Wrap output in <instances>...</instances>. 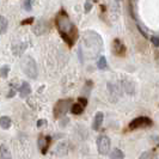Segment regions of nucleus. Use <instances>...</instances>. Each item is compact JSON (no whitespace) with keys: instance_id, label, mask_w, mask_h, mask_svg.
Here are the masks:
<instances>
[{"instance_id":"10","label":"nucleus","mask_w":159,"mask_h":159,"mask_svg":"<svg viewBox=\"0 0 159 159\" xmlns=\"http://www.w3.org/2000/svg\"><path fill=\"white\" fill-rule=\"evenodd\" d=\"M11 119L8 117V116H1V119H0V125H1V128L2 129H8V128L11 127Z\"/></svg>"},{"instance_id":"6","label":"nucleus","mask_w":159,"mask_h":159,"mask_svg":"<svg viewBox=\"0 0 159 159\" xmlns=\"http://www.w3.org/2000/svg\"><path fill=\"white\" fill-rule=\"evenodd\" d=\"M103 120H104V116L103 114L99 111L96 114L95 119H93V123H92V128L95 129V130H98L101 126H102V123H103Z\"/></svg>"},{"instance_id":"3","label":"nucleus","mask_w":159,"mask_h":159,"mask_svg":"<svg viewBox=\"0 0 159 159\" xmlns=\"http://www.w3.org/2000/svg\"><path fill=\"white\" fill-rule=\"evenodd\" d=\"M152 125V120L146 117V116H141V117H138V119L133 120L130 123H129V129L132 130H135V129H139V128H146L150 127Z\"/></svg>"},{"instance_id":"2","label":"nucleus","mask_w":159,"mask_h":159,"mask_svg":"<svg viewBox=\"0 0 159 159\" xmlns=\"http://www.w3.org/2000/svg\"><path fill=\"white\" fill-rule=\"evenodd\" d=\"M22 70H23L24 74H26L31 79H35L37 77L36 62H35V60L32 57H30V56L25 57L23 61H22Z\"/></svg>"},{"instance_id":"1","label":"nucleus","mask_w":159,"mask_h":159,"mask_svg":"<svg viewBox=\"0 0 159 159\" xmlns=\"http://www.w3.org/2000/svg\"><path fill=\"white\" fill-rule=\"evenodd\" d=\"M56 26L59 29V31L61 34V36L65 39V41H67V43L72 46L73 44V40L75 37V28L74 25L71 23V20L68 19V17L66 13L61 12L57 18H56Z\"/></svg>"},{"instance_id":"13","label":"nucleus","mask_w":159,"mask_h":159,"mask_svg":"<svg viewBox=\"0 0 159 159\" xmlns=\"http://www.w3.org/2000/svg\"><path fill=\"white\" fill-rule=\"evenodd\" d=\"M139 159H157V156L156 153L152 151H145L140 154Z\"/></svg>"},{"instance_id":"9","label":"nucleus","mask_w":159,"mask_h":159,"mask_svg":"<svg viewBox=\"0 0 159 159\" xmlns=\"http://www.w3.org/2000/svg\"><path fill=\"white\" fill-rule=\"evenodd\" d=\"M109 157H110V159H123V153H122V151L121 150H119V148H114L110 153H109Z\"/></svg>"},{"instance_id":"16","label":"nucleus","mask_w":159,"mask_h":159,"mask_svg":"<svg viewBox=\"0 0 159 159\" xmlns=\"http://www.w3.org/2000/svg\"><path fill=\"white\" fill-rule=\"evenodd\" d=\"M6 26H7L6 19L4 17H1V34H4V32L6 31Z\"/></svg>"},{"instance_id":"15","label":"nucleus","mask_w":159,"mask_h":159,"mask_svg":"<svg viewBox=\"0 0 159 159\" xmlns=\"http://www.w3.org/2000/svg\"><path fill=\"white\" fill-rule=\"evenodd\" d=\"M8 71H10V67H8V66H2V67H1V77H2V78L7 77Z\"/></svg>"},{"instance_id":"7","label":"nucleus","mask_w":159,"mask_h":159,"mask_svg":"<svg viewBox=\"0 0 159 159\" xmlns=\"http://www.w3.org/2000/svg\"><path fill=\"white\" fill-rule=\"evenodd\" d=\"M112 49H114V52H115L117 55H123V53H125V46L121 43V41H120V40L114 41Z\"/></svg>"},{"instance_id":"19","label":"nucleus","mask_w":159,"mask_h":159,"mask_svg":"<svg viewBox=\"0 0 159 159\" xmlns=\"http://www.w3.org/2000/svg\"><path fill=\"white\" fill-rule=\"evenodd\" d=\"M78 101H79L80 104H81L83 107H85V105L88 104V102H86V99H85V98H81V97H80V98H79V99H78Z\"/></svg>"},{"instance_id":"11","label":"nucleus","mask_w":159,"mask_h":159,"mask_svg":"<svg viewBox=\"0 0 159 159\" xmlns=\"http://www.w3.org/2000/svg\"><path fill=\"white\" fill-rule=\"evenodd\" d=\"M83 110H84V107L80 103H75L71 107V111H72V114H74V115H80V114L83 112Z\"/></svg>"},{"instance_id":"12","label":"nucleus","mask_w":159,"mask_h":159,"mask_svg":"<svg viewBox=\"0 0 159 159\" xmlns=\"http://www.w3.org/2000/svg\"><path fill=\"white\" fill-rule=\"evenodd\" d=\"M0 158L1 159H11V153L6 148L5 145H1V150H0Z\"/></svg>"},{"instance_id":"17","label":"nucleus","mask_w":159,"mask_h":159,"mask_svg":"<svg viewBox=\"0 0 159 159\" xmlns=\"http://www.w3.org/2000/svg\"><path fill=\"white\" fill-rule=\"evenodd\" d=\"M151 42L153 43V44H154V46H157V47L159 46V39H158V37H152Z\"/></svg>"},{"instance_id":"18","label":"nucleus","mask_w":159,"mask_h":159,"mask_svg":"<svg viewBox=\"0 0 159 159\" xmlns=\"http://www.w3.org/2000/svg\"><path fill=\"white\" fill-rule=\"evenodd\" d=\"M91 10V1L88 0V2H86V5H85V12H89Z\"/></svg>"},{"instance_id":"4","label":"nucleus","mask_w":159,"mask_h":159,"mask_svg":"<svg viewBox=\"0 0 159 159\" xmlns=\"http://www.w3.org/2000/svg\"><path fill=\"white\" fill-rule=\"evenodd\" d=\"M97 147L101 154H108L110 151V139L107 135H99L97 139Z\"/></svg>"},{"instance_id":"8","label":"nucleus","mask_w":159,"mask_h":159,"mask_svg":"<svg viewBox=\"0 0 159 159\" xmlns=\"http://www.w3.org/2000/svg\"><path fill=\"white\" fill-rule=\"evenodd\" d=\"M30 93H31V88H30V85H29L28 83H23L20 89H19V96L25 98V97H28Z\"/></svg>"},{"instance_id":"14","label":"nucleus","mask_w":159,"mask_h":159,"mask_svg":"<svg viewBox=\"0 0 159 159\" xmlns=\"http://www.w3.org/2000/svg\"><path fill=\"white\" fill-rule=\"evenodd\" d=\"M97 67H98L99 70H105V68H107V59H105L104 56H101V57H99Z\"/></svg>"},{"instance_id":"5","label":"nucleus","mask_w":159,"mask_h":159,"mask_svg":"<svg viewBox=\"0 0 159 159\" xmlns=\"http://www.w3.org/2000/svg\"><path fill=\"white\" fill-rule=\"evenodd\" d=\"M70 101H59L57 104L55 105V116L56 117H60V116H62L65 112H67L68 110V108H70Z\"/></svg>"}]
</instances>
